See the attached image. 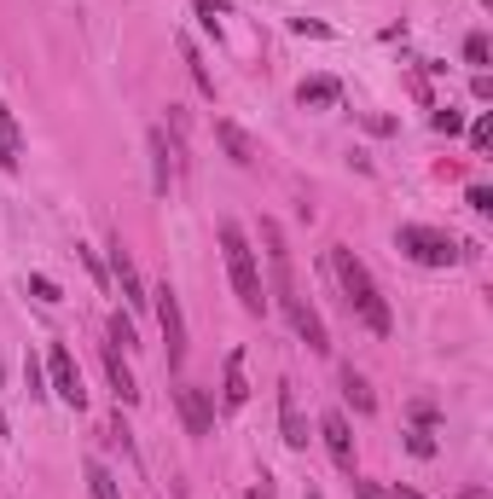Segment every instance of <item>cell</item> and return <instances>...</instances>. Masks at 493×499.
I'll use <instances>...</instances> for the list:
<instances>
[{"label": "cell", "instance_id": "19", "mask_svg": "<svg viewBox=\"0 0 493 499\" xmlns=\"http://www.w3.org/2000/svg\"><path fill=\"white\" fill-rule=\"evenodd\" d=\"M180 53H186V65H192V82H198L203 93H215V76H210V70H203V58H198V46H192V41H180Z\"/></svg>", "mask_w": 493, "mask_h": 499}, {"label": "cell", "instance_id": "16", "mask_svg": "<svg viewBox=\"0 0 493 499\" xmlns=\"http://www.w3.org/2000/svg\"><path fill=\"white\" fill-rule=\"evenodd\" d=\"M296 99H302V105H337V99H343V87L331 82V76H313V82H302V87H296Z\"/></svg>", "mask_w": 493, "mask_h": 499}, {"label": "cell", "instance_id": "18", "mask_svg": "<svg viewBox=\"0 0 493 499\" xmlns=\"http://www.w3.org/2000/svg\"><path fill=\"white\" fill-rule=\"evenodd\" d=\"M87 488H93V499H122L117 494V476H110L99 459H87Z\"/></svg>", "mask_w": 493, "mask_h": 499}, {"label": "cell", "instance_id": "15", "mask_svg": "<svg viewBox=\"0 0 493 499\" xmlns=\"http://www.w3.org/2000/svg\"><path fill=\"white\" fill-rule=\"evenodd\" d=\"M169 158H174V146H169V134L163 128H151V186L169 198Z\"/></svg>", "mask_w": 493, "mask_h": 499}, {"label": "cell", "instance_id": "1", "mask_svg": "<svg viewBox=\"0 0 493 499\" xmlns=\"http://www.w3.org/2000/svg\"><path fill=\"white\" fill-rule=\"evenodd\" d=\"M331 273H337V285H343V296H348V308L365 320V331H377V337H389V302H384V290H377V279H372V268L354 256L348 244H331Z\"/></svg>", "mask_w": 493, "mask_h": 499}, {"label": "cell", "instance_id": "31", "mask_svg": "<svg viewBox=\"0 0 493 499\" xmlns=\"http://www.w3.org/2000/svg\"><path fill=\"white\" fill-rule=\"evenodd\" d=\"M308 499H320V494H308Z\"/></svg>", "mask_w": 493, "mask_h": 499}, {"label": "cell", "instance_id": "28", "mask_svg": "<svg viewBox=\"0 0 493 499\" xmlns=\"http://www.w3.org/2000/svg\"><path fill=\"white\" fill-rule=\"evenodd\" d=\"M24 383H29V395H41V366L36 361H24Z\"/></svg>", "mask_w": 493, "mask_h": 499}, {"label": "cell", "instance_id": "3", "mask_svg": "<svg viewBox=\"0 0 493 499\" xmlns=\"http://www.w3.org/2000/svg\"><path fill=\"white\" fill-rule=\"evenodd\" d=\"M395 250H406L418 268H453V261H465V250H458L447 232H436V227H401L395 232Z\"/></svg>", "mask_w": 493, "mask_h": 499}, {"label": "cell", "instance_id": "21", "mask_svg": "<svg viewBox=\"0 0 493 499\" xmlns=\"http://www.w3.org/2000/svg\"><path fill=\"white\" fill-rule=\"evenodd\" d=\"M192 12L203 18V29H221V12H227V0H192Z\"/></svg>", "mask_w": 493, "mask_h": 499}, {"label": "cell", "instance_id": "26", "mask_svg": "<svg viewBox=\"0 0 493 499\" xmlns=\"http://www.w3.org/2000/svg\"><path fill=\"white\" fill-rule=\"evenodd\" d=\"M110 342H122V349H134V325H128V320H122V314H117V320H110Z\"/></svg>", "mask_w": 493, "mask_h": 499}, {"label": "cell", "instance_id": "24", "mask_svg": "<svg viewBox=\"0 0 493 499\" xmlns=\"http://www.w3.org/2000/svg\"><path fill=\"white\" fill-rule=\"evenodd\" d=\"M470 146H476V151H488V146H493V117H476V128H470Z\"/></svg>", "mask_w": 493, "mask_h": 499}, {"label": "cell", "instance_id": "8", "mask_svg": "<svg viewBox=\"0 0 493 499\" xmlns=\"http://www.w3.org/2000/svg\"><path fill=\"white\" fill-rule=\"evenodd\" d=\"M110 273H117V285H122V302H128V308H146V302H151V290H146V279H139L134 256L122 250V239L110 244Z\"/></svg>", "mask_w": 493, "mask_h": 499}, {"label": "cell", "instance_id": "6", "mask_svg": "<svg viewBox=\"0 0 493 499\" xmlns=\"http://www.w3.org/2000/svg\"><path fill=\"white\" fill-rule=\"evenodd\" d=\"M174 407H180V418H186V430H192V435H210V430H215V401H210V389L180 383V389H174Z\"/></svg>", "mask_w": 493, "mask_h": 499}, {"label": "cell", "instance_id": "14", "mask_svg": "<svg viewBox=\"0 0 493 499\" xmlns=\"http://www.w3.org/2000/svg\"><path fill=\"white\" fill-rule=\"evenodd\" d=\"M18 163H24V134H18V122H12L6 99H0V168H18Z\"/></svg>", "mask_w": 493, "mask_h": 499}, {"label": "cell", "instance_id": "27", "mask_svg": "<svg viewBox=\"0 0 493 499\" xmlns=\"http://www.w3.org/2000/svg\"><path fill=\"white\" fill-rule=\"evenodd\" d=\"M465 58H470V65H488V36H470L465 41Z\"/></svg>", "mask_w": 493, "mask_h": 499}, {"label": "cell", "instance_id": "20", "mask_svg": "<svg viewBox=\"0 0 493 499\" xmlns=\"http://www.w3.org/2000/svg\"><path fill=\"white\" fill-rule=\"evenodd\" d=\"M406 453H418V459H436V435H429L424 424H418V430H406Z\"/></svg>", "mask_w": 493, "mask_h": 499}, {"label": "cell", "instance_id": "7", "mask_svg": "<svg viewBox=\"0 0 493 499\" xmlns=\"http://www.w3.org/2000/svg\"><path fill=\"white\" fill-rule=\"evenodd\" d=\"M284 314H291V325H296V337L308 342L313 354H331V331H325V320L313 314V302H302V296H291V302H279Z\"/></svg>", "mask_w": 493, "mask_h": 499}, {"label": "cell", "instance_id": "10", "mask_svg": "<svg viewBox=\"0 0 493 499\" xmlns=\"http://www.w3.org/2000/svg\"><path fill=\"white\" fill-rule=\"evenodd\" d=\"M221 401H227V412H238L250 401V378H244V349L227 354V378H221Z\"/></svg>", "mask_w": 493, "mask_h": 499}, {"label": "cell", "instance_id": "17", "mask_svg": "<svg viewBox=\"0 0 493 499\" xmlns=\"http://www.w3.org/2000/svg\"><path fill=\"white\" fill-rule=\"evenodd\" d=\"M343 395H348V401H354V412H372V407H377V395H372V383H365V378H360V372H354V366H343Z\"/></svg>", "mask_w": 493, "mask_h": 499}, {"label": "cell", "instance_id": "9", "mask_svg": "<svg viewBox=\"0 0 493 499\" xmlns=\"http://www.w3.org/2000/svg\"><path fill=\"white\" fill-rule=\"evenodd\" d=\"M320 435H325V453L337 459V471L354 476V435H348V418L343 412H325L320 418Z\"/></svg>", "mask_w": 493, "mask_h": 499}, {"label": "cell", "instance_id": "4", "mask_svg": "<svg viewBox=\"0 0 493 499\" xmlns=\"http://www.w3.org/2000/svg\"><path fill=\"white\" fill-rule=\"evenodd\" d=\"M151 302H157V325H163V342H169V372H180L186 366V314H180V296H174L169 285H157Z\"/></svg>", "mask_w": 493, "mask_h": 499}, {"label": "cell", "instance_id": "22", "mask_svg": "<svg viewBox=\"0 0 493 499\" xmlns=\"http://www.w3.org/2000/svg\"><path fill=\"white\" fill-rule=\"evenodd\" d=\"M29 290H36L41 302H65V296H58V285H53V279H46V273H29Z\"/></svg>", "mask_w": 493, "mask_h": 499}, {"label": "cell", "instance_id": "25", "mask_svg": "<svg viewBox=\"0 0 493 499\" xmlns=\"http://www.w3.org/2000/svg\"><path fill=\"white\" fill-rule=\"evenodd\" d=\"M465 204H470L476 215H488V209H493V192H488V186H470V192H465Z\"/></svg>", "mask_w": 493, "mask_h": 499}, {"label": "cell", "instance_id": "29", "mask_svg": "<svg viewBox=\"0 0 493 499\" xmlns=\"http://www.w3.org/2000/svg\"><path fill=\"white\" fill-rule=\"evenodd\" d=\"M348 488H354V499H384V494H377V488H372V482H360V476H354V482H348Z\"/></svg>", "mask_w": 493, "mask_h": 499}, {"label": "cell", "instance_id": "30", "mask_svg": "<svg viewBox=\"0 0 493 499\" xmlns=\"http://www.w3.org/2000/svg\"><path fill=\"white\" fill-rule=\"evenodd\" d=\"M389 499H424L418 488H401V482H395V488H389Z\"/></svg>", "mask_w": 493, "mask_h": 499}, {"label": "cell", "instance_id": "2", "mask_svg": "<svg viewBox=\"0 0 493 499\" xmlns=\"http://www.w3.org/2000/svg\"><path fill=\"white\" fill-rule=\"evenodd\" d=\"M221 256H227V273H232V290L244 302V314H267V285H262V268H256V250H250L244 227L221 221Z\"/></svg>", "mask_w": 493, "mask_h": 499}, {"label": "cell", "instance_id": "11", "mask_svg": "<svg viewBox=\"0 0 493 499\" xmlns=\"http://www.w3.org/2000/svg\"><path fill=\"white\" fill-rule=\"evenodd\" d=\"M105 372H110V389H117V401H122V407H134V401H139V383H134L128 361H122V354H117V342H110V349H105Z\"/></svg>", "mask_w": 493, "mask_h": 499}, {"label": "cell", "instance_id": "12", "mask_svg": "<svg viewBox=\"0 0 493 499\" xmlns=\"http://www.w3.org/2000/svg\"><path fill=\"white\" fill-rule=\"evenodd\" d=\"M215 139L227 146V158H232L238 168H250V163H256V146H250V134L238 128V122H227V117H221V122H215Z\"/></svg>", "mask_w": 493, "mask_h": 499}, {"label": "cell", "instance_id": "5", "mask_svg": "<svg viewBox=\"0 0 493 499\" xmlns=\"http://www.w3.org/2000/svg\"><path fill=\"white\" fill-rule=\"evenodd\" d=\"M46 378H53V395L70 401V407H87V389H82V372H76V354L65 342H53V354H46Z\"/></svg>", "mask_w": 493, "mask_h": 499}, {"label": "cell", "instance_id": "13", "mask_svg": "<svg viewBox=\"0 0 493 499\" xmlns=\"http://www.w3.org/2000/svg\"><path fill=\"white\" fill-rule=\"evenodd\" d=\"M279 424H284V442L291 447H308V424H302V412H296V389L291 383H279Z\"/></svg>", "mask_w": 493, "mask_h": 499}, {"label": "cell", "instance_id": "23", "mask_svg": "<svg viewBox=\"0 0 493 499\" xmlns=\"http://www.w3.org/2000/svg\"><path fill=\"white\" fill-rule=\"evenodd\" d=\"M429 128H436V134H458V128H465V117H458V111H436V117H429Z\"/></svg>", "mask_w": 493, "mask_h": 499}]
</instances>
